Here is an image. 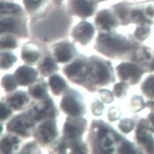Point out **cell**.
Listing matches in <instances>:
<instances>
[{
  "label": "cell",
  "instance_id": "1",
  "mask_svg": "<svg viewBox=\"0 0 154 154\" xmlns=\"http://www.w3.org/2000/svg\"><path fill=\"white\" fill-rule=\"evenodd\" d=\"M124 137L110 124L102 119H94L88 133L92 153H117Z\"/></svg>",
  "mask_w": 154,
  "mask_h": 154
},
{
  "label": "cell",
  "instance_id": "2",
  "mask_svg": "<svg viewBox=\"0 0 154 154\" xmlns=\"http://www.w3.org/2000/svg\"><path fill=\"white\" fill-rule=\"evenodd\" d=\"M112 63L100 57L92 55L88 57L85 80L82 86L90 92H95L100 88L115 82Z\"/></svg>",
  "mask_w": 154,
  "mask_h": 154
},
{
  "label": "cell",
  "instance_id": "3",
  "mask_svg": "<svg viewBox=\"0 0 154 154\" xmlns=\"http://www.w3.org/2000/svg\"><path fill=\"white\" fill-rule=\"evenodd\" d=\"M134 45L124 35L116 32L109 33L99 32L94 49L109 59L120 58L132 51Z\"/></svg>",
  "mask_w": 154,
  "mask_h": 154
},
{
  "label": "cell",
  "instance_id": "4",
  "mask_svg": "<svg viewBox=\"0 0 154 154\" xmlns=\"http://www.w3.org/2000/svg\"><path fill=\"white\" fill-rule=\"evenodd\" d=\"M26 111L37 124L45 120L56 119L60 115L58 109L49 95L41 100H34Z\"/></svg>",
  "mask_w": 154,
  "mask_h": 154
},
{
  "label": "cell",
  "instance_id": "5",
  "mask_svg": "<svg viewBox=\"0 0 154 154\" xmlns=\"http://www.w3.org/2000/svg\"><path fill=\"white\" fill-rule=\"evenodd\" d=\"M60 109L67 116L83 117L86 113L83 95L76 89L69 88L63 95Z\"/></svg>",
  "mask_w": 154,
  "mask_h": 154
},
{
  "label": "cell",
  "instance_id": "6",
  "mask_svg": "<svg viewBox=\"0 0 154 154\" xmlns=\"http://www.w3.org/2000/svg\"><path fill=\"white\" fill-rule=\"evenodd\" d=\"M37 124L26 111L14 116L6 124V131L23 138L33 135Z\"/></svg>",
  "mask_w": 154,
  "mask_h": 154
},
{
  "label": "cell",
  "instance_id": "7",
  "mask_svg": "<svg viewBox=\"0 0 154 154\" xmlns=\"http://www.w3.org/2000/svg\"><path fill=\"white\" fill-rule=\"evenodd\" d=\"M56 119H48L38 124L32 137L42 147L50 146L59 137Z\"/></svg>",
  "mask_w": 154,
  "mask_h": 154
},
{
  "label": "cell",
  "instance_id": "8",
  "mask_svg": "<svg viewBox=\"0 0 154 154\" xmlns=\"http://www.w3.org/2000/svg\"><path fill=\"white\" fill-rule=\"evenodd\" d=\"M10 33L17 37L29 38L24 15H1V34Z\"/></svg>",
  "mask_w": 154,
  "mask_h": 154
},
{
  "label": "cell",
  "instance_id": "9",
  "mask_svg": "<svg viewBox=\"0 0 154 154\" xmlns=\"http://www.w3.org/2000/svg\"><path fill=\"white\" fill-rule=\"evenodd\" d=\"M88 63V57L79 54L75 60L63 67V73L70 82L82 86L85 80Z\"/></svg>",
  "mask_w": 154,
  "mask_h": 154
},
{
  "label": "cell",
  "instance_id": "10",
  "mask_svg": "<svg viewBox=\"0 0 154 154\" xmlns=\"http://www.w3.org/2000/svg\"><path fill=\"white\" fill-rule=\"evenodd\" d=\"M88 121L83 117L67 116L63 128V137L68 142L83 140L87 130Z\"/></svg>",
  "mask_w": 154,
  "mask_h": 154
},
{
  "label": "cell",
  "instance_id": "11",
  "mask_svg": "<svg viewBox=\"0 0 154 154\" xmlns=\"http://www.w3.org/2000/svg\"><path fill=\"white\" fill-rule=\"evenodd\" d=\"M53 55L56 61L61 64L69 63L79 55L75 45L69 41H63L52 45Z\"/></svg>",
  "mask_w": 154,
  "mask_h": 154
},
{
  "label": "cell",
  "instance_id": "12",
  "mask_svg": "<svg viewBox=\"0 0 154 154\" xmlns=\"http://www.w3.org/2000/svg\"><path fill=\"white\" fill-rule=\"evenodd\" d=\"M118 78L130 85L138 84L143 74V70L137 65L130 63H122L116 67Z\"/></svg>",
  "mask_w": 154,
  "mask_h": 154
},
{
  "label": "cell",
  "instance_id": "13",
  "mask_svg": "<svg viewBox=\"0 0 154 154\" xmlns=\"http://www.w3.org/2000/svg\"><path fill=\"white\" fill-rule=\"evenodd\" d=\"M95 24L99 32L109 33L115 32L119 20L113 12L109 9H102L96 15Z\"/></svg>",
  "mask_w": 154,
  "mask_h": 154
},
{
  "label": "cell",
  "instance_id": "14",
  "mask_svg": "<svg viewBox=\"0 0 154 154\" xmlns=\"http://www.w3.org/2000/svg\"><path fill=\"white\" fill-rule=\"evenodd\" d=\"M68 7L70 14L86 19L93 15L97 5L95 0H69Z\"/></svg>",
  "mask_w": 154,
  "mask_h": 154
},
{
  "label": "cell",
  "instance_id": "15",
  "mask_svg": "<svg viewBox=\"0 0 154 154\" xmlns=\"http://www.w3.org/2000/svg\"><path fill=\"white\" fill-rule=\"evenodd\" d=\"M95 32V28L92 23L82 21L73 28L71 34L75 42L86 46L92 41Z\"/></svg>",
  "mask_w": 154,
  "mask_h": 154
},
{
  "label": "cell",
  "instance_id": "16",
  "mask_svg": "<svg viewBox=\"0 0 154 154\" xmlns=\"http://www.w3.org/2000/svg\"><path fill=\"white\" fill-rule=\"evenodd\" d=\"M5 102L15 111L26 110L31 104V96L25 91L22 90L10 92L5 97Z\"/></svg>",
  "mask_w": 154,
  "mask_h": 154
},
{
  "label": "cell",
  "instance_id": "17",
  "mask_svg": "<svg viewBox=\"0 0 154 154\" xmlns=\"http://www.w3.org/2000/svg\"><path fill=\"white\" fill-rule=\"evenodd\" d=\"M44 51L37 42H29L22 45L21 58L26 65L32 66L41 60Z\"/></svg>",
  "mask_w": 154,
  "mask_h": 154
},
{
  "label": "cell",
  "instance_id": "18",
  "mask_svg": "<svg viewBox=\"0 0 154 154\" xmlns=\"http://www.w3.org/2000/svg\"><path fill=\"white\" fill-rule=\"evenodd\" d=\"M38 73L39 72L37 69L28 65H24L18 67L14 75L19 86L26 87L37 79Z\"/></svg>",
  "mask_w": 154,
  "mask_h": 154
},
{
  "label": "cell",
  "instance_id": "19",
  "mask_svg": "<svg viewBox=\"0 0 154 154\" xmlns=\"http://www.w3.org/2000/svg\"><path fill=\"white\" fill-rule=\"evenodd\" d=\"M57 63L53 53L48 50H44L42 58L37 64V70L42 76H50L60 70Z\"/></svg>",
  "mask_w": 154,
  "mask_h": 154
},
{
  "label": "cell",
  "instance_id": "20",
  "mask_svg": "<svg viewBox=\"0 0 154 154\" xmlns=\"http://www.w3.org/2000/svg\"><path fill=\"white\" fill-rule=\"evenodd\" d=\"M22 142L20 137L17 134L11 133L5 134L1 140V153L3 154L18 153L20 150Z\"/></svg>",
  "mask_w": 154,
  "mask_h": 154
},
{
  "label": "cell",
  "instance_id": "21",
  "mask_svg": "<svg viewBox=\"0 0 154 154\" xmlns=\"http://www.w3.org/2000/svg\"><path fill=\"white\" fill-rule=\"evenodd\" d=\"M48 86V83L44 79H38L29 86L28 92L33 100H41L49 95Z\"/></svg>",
  "mask_w": 154,
  "mask_h": 154
},
{
  "label": "cell",
  "instance_id": "22",
  "mask_svg": "<svg viewBox=\"0 0 154 154\" xmlns=\"http://www.w3.org/2000/svg\"><path fill=\"white\" fill-rule=\"evenodd\" d=\"M48 85L51 92L56 96L63 95L69 89V85L60 75L53 74L48 79Z\"/></svg>",
  "mask_w": 154,
  "mask_h": 154
},
{
  "label": "cell",
  "instance_id": "23",
  "mask_svg": "<svg viewBox=\"0 0 154 154\" xmlns=\"http://www.w3.org/2000/svg\"><path fill=\"white\" fill-rule=\"evenodd\" d=\"M26 11L31 15H38L46 8L47 0H23Z\"/></svg>",
  "mask_w": 154,
  "mask_h": 154
},
{
  "label": "cell",
  "instance_id": "24",
  "mask_svg": "<svg viewBox=\"0 0 154 154\" xmlns=\"http://www.w3.org/2000/svg\"><path fill=\"white\" fill-rule=\"evenodd\" d=\"M18 42L17 37L12 34H1V50H12L17 48Z\"/></svg>",
  "mask_w": 154,
  "mask_h": 154
},
{
  "label": "cell",
  "instance_id": "25",
  "mask_svg": "<svg viewBox=\"0 0 154 154\" xmlns=\"http://www.w3.org/2000/svg\"><path fill=\"white\" fill-rule=\"evenodd\" d=\"M1 69L7 70L12 68L17 61V57L11 50H1Z\"/></svg>",
  "mask_w": 154,
  "mask_h": 154
},
{
  "label": "cell",
  "instance_id": "26",
  "mask_svg": "<svg viewBox=\"0 0 154 154\" xmlns=\"http://www.w3.org/2000/svg\"><path fill=\"white\" fill-rule=\"evenodd\" d=\"M1 85L5 92L8 93L15 91L19 86L14 74L4 75L2 79Z\"/></svg>",
  "mask_w": 154,
  "mask_h": 154
},
{
  "label": "cell",
  "instance_id": "27",
  "mask_svg": "<svg viewBox=\"0 0 154 154\" xmlns=\"http://www.w3.org/2000/svg\"><path fill=\"white\" fill-rule=\"evenodd\" d=\"M1 15H24V12L18 5L2 1Z\"/></svg>",
  "mask_w": 154,
  "mask_h": 154
},
{
  "label": "cell",
  "instance_id": "28",
  "mask_svg": "<svg viewBox=\"0 0 154 154\" xmlns=\"http://www.w3.org/2000/svg\"><path fill=\"white\" fill-rule=\"evenodd\" d=\"M68 142L63 137H61L50 146L49 153H68Z\"/></svg>",
  "mask_w": 154,
  "mask_h": 154
},
{
  "label": "cell",
  "instance_id": "29",
  "mask_svg": "<svg viewBox=\"0 0 154 154\" xmlns=\"http://www.w3.org/2000/svg\"><path fill=\"white\" fill-rule=\"evenodd\" d=\"M68 153H88L89 152L88 145L83 140L68 142Z\"/></svg>",
  "mask_w": 154,
  "mask_h": 154
},
{
  "label": "cell",
  "instance_id": "30",
  "mask_svg": "<svg viewBox=\"0 0 154 154\" xmlns=\"http://www.w3.org/2000/svg\"><path fill=\"white\" fill-rule=\"evenodd\" d=\"M128 88V84L124 82L118 83L113 86V94L116 98L122 99L126 96Z\"/></svg>",
  "mask_w": 154,
  "mask_h": 154
},
{
  "label": "cell",
  "instance_id": "31",
  "mask_svg": "<svg viewBox=\"0 0 154 154\" xmlns=\"http://www.w3.org/2000/svg\"><path fill=\"white\" fill-rule=\"evenodd\" d=\"M19 153H32V154H39L41 153V150L37 141H32L25 144L20 150Z\"/></svg>",
  "mask_w": 154,
  "mask_h": 154
},
{
  "label": "cell",
  "instance_id": "32",
  "mask_svg": "<svg viewBox=\"0 0 154 154\" xmlns=\"http://www.w3.org/2000/svg\"><path fill=\"white\" fill-rule=\"evenodd\" d=\"M1 122L3 123L8 120H10L13 115V109L10 106L5 102L3 97L2 98L1 100Z\"/></svg>",
  "mask_w": 154,
  "mask_h": 154
},
{
  "label": "cell",
  "instance_id": "33",
  "mask_svg": "<svg viewBox=\"0 0 154 154\" xmlns=\"http://www.w3.org/2000/svg\"><path fill=\"white\" fill-rule=\"evenodd\" d=\"M145 105L143 99L141 96L134 95L131 98L130 102V107L132 112H137L144 108Z\"/></svg>",
  "mask_w": 154,
  "mask_h": 154
},
{
  "label": "cell",
  "instance_id": "34",
  "mask_svg": "<svg viewBox=\"0 0 154 154\" xmlns=\"http://www.w3.org/2000/svg\"><path fill=\"white\" fill-rule=\"evenodd\" d=\"M141 90L147 96L154 97V75L148 77L145 80L142 85Z\"/></svg>",
  "mask_w": 154,
  "mask_h": 154
},
{
  "label": "cell",
  "instance_id": "35",
  "mask_svg": "<svg viewBox=\"0 0 154 154\" xmlns=\"http://www.w3.org/2000/svg\"><path fill=\"white\" fill-rule=\"evenodd\" d=\"M137 150L134 146V144L128 141L126 138H124L122 142L121 143L117 153H137Z\"/></svg>",
  "mask_w": 154,
  "mask_h": 154
},
{
  "label": "cell",
  "instance_id": "36",
  "mask_svg": "<svg viewBox=\"0 0 154 154\" xmlns=\"http://www.w3.org/2000/svg\"><path fill=\"white\" fill-rule=\"evenodd\" d=\"M149 32V28L145 23H141L137 27L134 32V36L137 40L143 41L148 36Z\"/></svg>",
  "mask_w": 154,
  "mask_h": 154
},
{
  "label": "cell",
  "instance_id": "37",
  "mask_svg": "<svg viewBox=\"0 0 154 154\" xmlns=\"http://www.w3.org/2000/svg\"><path fill=\"white\" fill-rule=\"evenodd\" d=\"M134 122L133 120L128 118H124L120 120L118 124V128L120 131L125 134L130 133L134 128Z\"/></svg>",
  "mask_w": 154,
  "mask_h": 154
},
{
  "label": "cell",
  "instance_id": "38",
  "mask_svg": "<svg viewBox=\"0 0 154 154\" xmlns=\"http://www.w3.org/2000/svg\"><path fill=\"white\" fill-rule=\"evenodd\" d=\"M105 109L103 102L99 100H95L91 105V111L95 116H100L102 115Z\"/></svg>",
  "mask_w": 154,
  "mask_h": 154
},
{
  "label": "cell",
  "instance_id": "39",
  "mask_svg": "<svg viewBox=\"0 0 154 154\" xmlns=\"http://www.w3.org/2000/svg\"><path fill=\"white\" fill-rule=\"evenodd\" d=\"M99 94L101 100L106 104L111 103L114 101V94L108 90L105 89H100L99 90Z\"/></svg>",
  "mask_w": 154,
  "mask_h": 154
},
{
  "label": "cell",
  "instance_id": "40",
  "mask_svg": "<svg viewBox=\"0 0 154 154\" xmlns=\"http://www.w3.org/2000/svg\"><path fill=\"white\" fill-rule=\"evenodd\" d=\"M121 116V111L118 107H111L108 111V119L109 122H113L119 120Z\"/></svg>",
  "mask_w": 154,
  "mask_h": 154
},
{
  "label": "cell",
  "instance_id": "41",
  "mask_svg": "<svg viewBox=\"0 0 154 154\" xmlns=\"http://www.w3.org/2000/svg\"><path fill=\"white\" fill-rule=\"evenodd\" d=\"M146 18L152 19L154 18V5H148L144 9L143 11Z\"/></svg>",
  "mask_w": 154,
  "mask_h": 154
},
{
  "label": "cell",
  "instance_id": "42",
  "mask_svg": "<svg viewBox=\"0 0 154 154\" xmlns=\"http://www.w3.org/2000/svg\"><path fill=\"white\" fill-rule=\"evenodd\" d=\"M149 124L151 125L153 129H154V113L149 116Z\"/></svg>",
  "mask_w": 154,
  "mask_h": 154
},
{
  "label": "cell",
  "instance_id": "43",
  "mask_svg": "<svg viewBox=\"0 0 154 154\" xmlns=\"http://www.w3.org/2000/svg\"><path fill=\"white\" fill-rule=\"evenodd\" d=\"M1 127H2V130H1V133H2L3 132V124L2 122V124H1Z\"/></svg>",
  "mask_w": 154,
  "mask_h": 154
},
{
  "label": "cell",
  "instance_id": "44",
  "mask_svg": "<svg viewBox=\"0 0 154 154\" xmlns=\"http://www.w3.org/2000/svg\"><path fill=\"white\" fill-rule=\"evenodd\" d=\"M54 1L56 2V3H60L62 0H54Z\"/></svg>",
  "mask_w": 154,
  "mask_h": 154
},
{
  "label": "cell",
  "instance_id": "45",
  "mask_svg": "<svg viewBox=\"0 0 154 154\" xmlns=\"http://www.w3.org/2000/svg\"><path fill=\"white\" fill-rule=\"evenodd\" d=\"M96 1V0H95ZM97 1H99V2H103V1H106V0H97Z\"/></svg>",
  "mask_w": 154,
  "mask_h": 154
}]
</instances>
